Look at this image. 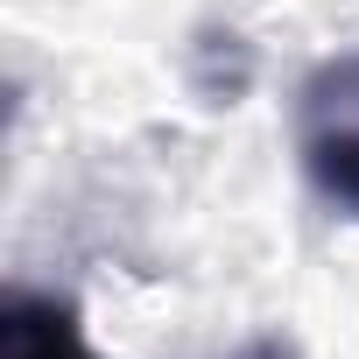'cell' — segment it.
I'll use <instances>...</instances> for the list:
<instances>
[{
	"instance_id": "cell-3",
	"label": "cell",
	"mask_w": 359,
	"mask_h": 359,
	"mask_svg": "<svg viewBox=\"0 0 359 359\" xmlns=\"http://www.w3.org/2000/svg\"><path fill=\"white\" fill-rule=\"evenodd\" d=\"M240 359H296V352H289V345H275V338H261V345H247Z\"/></svg>"
},
{
	"instance_id": "cell-2",
	"label": "cell",
	"mask_w": 359,
	"mask_h": 359,
	"mask_svg": "<svg viewBox=\"0 0 359 359\" xmlns=\"http://www.w3.org/2000/svg\"><path fill=\"white\" fill-rule=\"evenodd\" d=\"M0 359H99V352L64 296L15 289L0 303Z\"/></svg>"
},
{
	"instance_id": "cell-1",
	"label": "cell",
	"mask_w": 359,
	"mask_h": 359,
	"mask_svg": "<svg viewBox=\"0 0 359 359\" xmlns=\"http://www.w3.org/2000/svg\"><path fill=\"white\" fill-rule=\"evenodd\" d=\"M296 162L310 191L359 219V50L324 57L296 92Z\"/></svg>"
}]
</instances>
